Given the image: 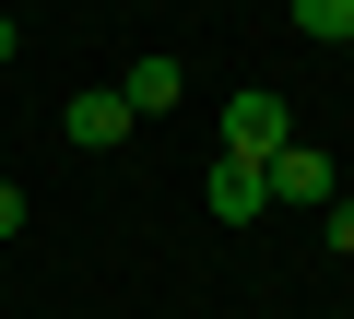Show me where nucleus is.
Returning <instances> with one entry per match:
<instances>
[{
	"mask_svg": "<svg viewBox=\"0 0 354 319\" xmlns=\"http://www.w3.org/2000/svg\"><path fill=\"white\" fill-rule=\"evenodd\" d=\"M260 213H272L260 166H225V154H213V225H260Z\"/></svg>",
	"mask_w": 354,
	"mask_h": 319,
	"instance_id": "obj_5",
	"label": "nucleus"
},
{
	"mask_svg": "<svg viewBox=\"0 0 354 319\" xmlns=\"http://www.w3.org/2000/svg\"><path fill=\"white\" fill-rule=\"evenodd\" d=\"M177 95H189V71H177V60H130V71H118V107H130V118H165Z\"/></svg>",
	"mask_w": 354,
	"mask_h": 319,
	"instance_id": "obj_4",
	"label": "nucleus"
},
{
	"mask_svg": "<svg viewBox=\"0 0 354 319\" xmlns=\"http://www.w3.org/2000/svg\"><path fill=\"white\" fill-rule=\"evenodd\" d=\"M319 237H330V260H354V190H342V201H319Z\"/></svg>",
	"mask_w": 354,
	"mask_h": 319,
	"instance_id": "obj_7",
	"label": "nucleus"
},
{
	"mask_svg": "<svg viewBox=\"0 0 354 319\" xmlns=\"http://www.w3.org/2000/svg\"><path fill=\"white\" fill-rule=\"evenodd\" d=\"M295 142V107L283 95H225V166H272Z\"/></svg>",
	"mask_w": 354,
	"mask_h": 319,
	"instance_id": "obj_2",
	"label": "nucleus"
},
{
	"mask_svg": "<svg viewBox=\"0 0 354 319\" xmlns=\"http://www.w3.org/2000/svg\"><path fill=\"white\" fill-rule=\"evenodd\" d=\"M342 190H354V154H342Z\"/></svg>",
	"mask_w": 354,
	"mask_h": 319,
	"instance_id": "obj_10",
	"label": "nucleus"
},
{
	"mask_svg": "<svg viewBox=\"0 0 354 319\" xmlns=\"http://www.w3.org/2000/svg\"><path fill=\"white\" fill-rule=\"evenodd\" d=\"M0 237H24V178H0Z\"/></svg>",
	"mask_w": 354,
	"mask_h": 319,
	"instance_id": "obj_8",
	"label": "nucleus"
},
{
	"mask_svg": "<svg viewBox=\"0 0 354 319\" xmlns=\"http://www.w3.org/2000/svg\"><path fill=\"white\" fill-rule=\"evenodd\" d=\"M295 24H307L319 48H342V36H354V0H295Z\"/></svg>",
	"mask_w": 354,
	"mask_h": 319,
	"instance_id": "obj_6",
	"label": "nucleus"
},
{
	"mask_svg": "<svg viewBox=\"0 0 354 319\" xmlns=\"http://www.w3.org/2000/svg\"><path fill=\"white\" fill-rule=\"evenodd\" d=\"M12 48H24V24H12V12H0V71H12Z\"/></svg>",
	"mask_w": 354,
	"mask_h": 319,
	"instance_id": "obj_9",
	"label": "nucleus"
},
{
	"mask_svg": "<svg viewBox=\"0 0 354 319\" xmlns=\"http://www.w3.org/2000/svg\"><path fill=\"white\" fill-rule=\"evenodd\" d=\"M260 190H272V201H295V213H319V201H342V154H319V142L295 130L272 166H260Z\"/></svg>",
	"mask_w": 354,
	"mask_h": 319,
	"instance_id": "obj_1",
	"label": "nucleus"
},
{
	"mask_svg": "<svg viewBox=\"0 0 354 319\" xmlns=\"http://www.w3.org/2000/svg\"><path fill=\"white\" fill-rule=\"evenodd\" d=\"M130 130H142V118L118 107V83H106V95H71V107H59V142H71V154H118Z\"/></svg>",
	"mask_w": 354,
	"mask_h": 319,
	"instance_id": "obj_3",
	"label": "nucleus"
}]
</instances>
